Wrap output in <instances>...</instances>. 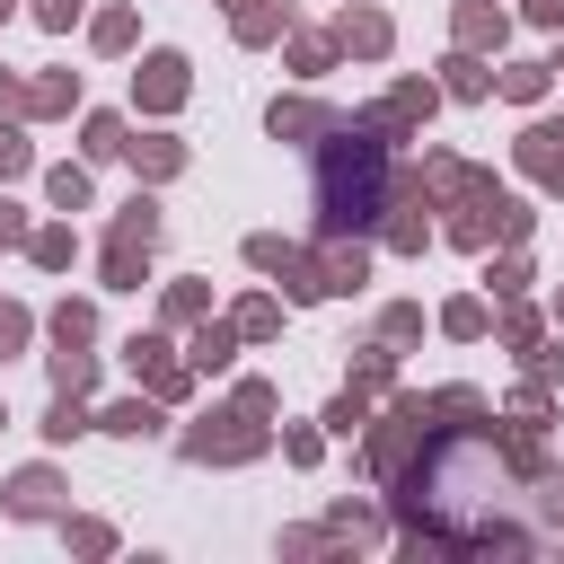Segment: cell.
I'll use <instances>...</instances> for the list:
<instances>
[{
	"mask_svg": "<svg viewBox=\"0 0 564 564\" xmlns=\"http://www.w3.org/2000/svg\"><path fill=\"white\" fill-rule=\"evenodd\" d=\"M9 18H18V0H0V26H9Z\"/></svg>",
	"mask_w": 564,
	"mask_h": 564,
	"instance_id": "obj_54",
	"label": "cell"
},
{
	"mask_svg": "<svg viewBox=\"0 0 564 564\" xmlns=\"http://www.w3.org/2000/svg\"><path fill=\"white\" fill-rule=\"evenodd\" d=\"M229 326H238V344H264V335H282V300H264V291H256V300H238V308H229Z\"/></svg>",
	"mask_w": 564,
	"mask_h": 564,
	"instance_id": "obj_25",
	"label": "cell"
},
{
	"mask_svg": "<svg viewBox=\"0 0 564 564\" xmlns=\"http://www.w3.org/2000/svg\"><path fill=\"white\" fill-rule=\"evenodd\" d=\"M326 546H335L326 529H291V538H282V555H326Z\"/></svg>",
	"mask_w": 564,
	"mask_h": 564,
	"instance_id": "obj_51",
	"label": "cell"
},
{
	"mask_svg": "<svg viewBox=\"0 0 564 564\" xmlns=\"http://www.w3.org/2000/svg\"><path fill=\"white\" fill-rule=\"evenodd\" d=\"M0 423H9V414H0Z\"/></svg>",
	"mask_w": 564,
	"mask_h": 564,
	"instance_id": "obj_57",
	"label": "cell"
},
{
	"mask_svg": "<svg viewBox=\"0 0 564 564\" xmlns=\"http://www.w3.org/2000/svg\"><path fill=\"white\" fill-rule=\"evenodd\" d=\"M520 361H529V379H564V344H529Z\"/></svg>",
	"mask_w": 564,
	"mask_h": 564,
	"instance_id": "obj_48",
	"label": "cell"
},
{
	"mask_svg": "<svg viewBox=\"0 0 564 564\" xmlns=\"http://www.w3.org/2000/svg\"><path fill=\"white\" fill-rule=\"evenodd\" d=\"M352 388L370 397V388H397V344L379 335V344H361V361H352Z\"/></svg>",
	"mask_w": 564,
	"mask_h": 564,
	"instance_id": "obj_29",
	"label": "cell"
},
{
	"mask_svg": "<svg viewBox=\"0 0 564 564\" xmlns=\"http://www.w3.org/2000/svg\"><path fill=\"white\" fill-rule=\"evenodd\" d=\"M123 361H132V379H150V397H185V388H194V370L176 361V344H167V335H132V344H123Z\"/></svg>",
	"mask_w": 564,
	"mask_h": 564,
	"instance_id": "obj_8",
	"label": "cell"
},
{
	"mask_svg": "<svg viewBox=\"0 0 564 564\" xmlns=\"http://www.w3.org/2000/svg\"><path fill=\"white\" fill-rule=\"evenodd\" d=\"M397 44V26H388V9H370V0H352L344 18H335V53H352V62H379Z\"/></svg>",
	"mask_w": 564,
	"mask_h": 564,
	"instance_id": "obj_9",
	"label": "cell"
},
{
	"mask_svg": "<svg viewBox=\"0 0 564 564\" xmlns=\"http://www.w3.org/2000/svg\"><path fill=\"white\" fill-rule=\"evenodd\" d=\"M229 361H238V326H229V317H194L185 370H229Z\"/></svg>",
	"mask_w": 564,
	"mask_h": 564,
	"instance_id": "obj_16",
	"label": "cell"
},
{
	"mask_svg": "<svg viewBox=\"0 0 564 564\" xmlns=\"http://www.w3.org/2000/svg\"><path fill=\"white\" fill-rule=\"evenodd\" d=\"M53 388L88 397V388H97V352H88V344H53Z\"/></svg>",
	"mask_w": 564,
	"mask_h": 564,
	"instance_id": "obj_27",
	"label": "cell"
},
{
	"mask_svg": "<svg viewBox=\"0 0 564 564\" xmlns=\"http://www.w3.org/2000/svg\"><path fill=\"white\" fill-rule=\"evenodd\" d=\"M62 511V476L53 467H18L9 476V520H53Z\"/></svg>",
	"mask_w": 564,
	"mask_h": 564,
	"instance_id": "obj_14",
	"label": "cell"
},
{
	"mask_svg": "<svg viewBox=\"0 0 564 564\" xmlns=\"http://www.w3.org/2000/svg\"><path fill=\"white\" fill-rule=\"evenodd\" d=\"M379 335H388V344H414V335H423V308H414V300L379 308Z\"/></svg>",
	"mask_w": 564,
	"mask_h": 564,
	"instance_id": "obj_43",
	"label": "cell"
},
{
	"mask_svg": "<svg viewBox=\"0 0 564 564\" xmlns=\"http://www.w3.org/2000/svg\"><path fill=\"white\" fill-rule=\"evenodd\" d=\"M485 326H494V308H485V291H458V300L441 308V335H458V344H476Z\"/></svg>",
	"mask_w": 564,
	"mask_h": 564,
	"instance_id": "obj_26",
	"label": "cell"
},
{
	"mask_svg": "<svg viewBox=\"0 0 564 564\" xmlns=\"http://www.w3.org/2000/svg\"><path fill=\"white\" fill-rule=\"evenodd\" d=\"M123 159L150 176V185H167L176 167H185V141H167V132H150V141H123Z\"/></svg>",
	"mask_w": 564,
	"mask_h": 564,
	"instance_id": "obj_20",
	"label": "cell"
},
{
	"mask_svg": "<svg viewBox=\"0 0 564 564\" xmlns=\"http://www.w3.org/2000/svg\"><path fill=\"white\" fill-rule=\"evenodd\" d=\"M326 123H335V106H326V97H273V115H264V132H273V141H317Z\"/></svg>",
	"mask_w": 564,
	"mask_h": 564,
	"instance_id": "obj_12",
	"label": "cell"
},
{
	"mask_svg": "<svg viewBox=\"0 0 564 564\" xmlns=\"http://www.w3.org/2000/svg\"><path fill=\"white\" fill-rule=\"evenodd\" d=\"M317 273H326L335 300H352V291L370 282V247H361V238H326V247H317Z\"/></svg>",
	"mask_w": 564,
	"mask_h": 564,
	"instance_id": "obj_13",
	"label": "cell"
},
{
	"mask_svg": "<svg viewBox=\"0 0 564 564\" xmlns=\"http://www.w3.org/2000/svg\"><path fill=\"white\" fill-rule=\"evenodd\" d=\"M123 141H132L123 115H88V123H79V150H88V159H123Z\"/></svg>",
	"mask_w": 564,
	"mask_h": 564,
	"instance_id": "obj_31",
	"label": "cell"
},
{
	"mask_svg": "<svg viewBox=\"0 0 564 564\" xmlns=\"http://www.w3.org/2000/svg\"><path fill=\"white\" fill-rule=\"evenodd\" d=\"M44 203L53 212H88V167H44Z\"/></svg>",
	"mask_w": 564,
	"mask_h": 564,
	"instance_id": "obj_32",
	"label": "cell"
},
{
	"mask_svg": "<svg viewBox=\"0 0 564 564\" xmlns=\"http://www.w3.org/2000/svg\"><path fill=\"white\" fill-rule=\"evenodd\" d=\"M79 106V70H44V79H26V115H70Z\"/></svg>",
	"mask_w": 564,
	"mask_h": 564,
	"instance_id": "obj_23",
	"label": "cell"
},
{
	"mask_svg": "<svg viewBox=\"0 0 564 564\" xmlns=\"http://www.w3.org/2000/svg\"><path fill=\"white\" fill-rule=\"evenodd\" d=\"M432 106H441V79H397L379 106H361V123L397 150V141H414V132H423V115H432Z\"/></svg>",
	"mask_w": 564,
	"mask_h": 564,
	"instance_id": "obj_6",
	"label": "cell"
},
{
	"mask_svg": "<svg viewBox=\"0 0 564 564\" xmlns=\"http://www.w3.org/2000/svg\"><path fill=\"white\" fill-rule=\"evenodd\" d=\"M159 423H167V414H159V405H150V397H115V405H106V414H97V432H115V441H150V432H159Z\"/></svg>",
	"mask_w": 564,
	"mask_h": 564,
	"instance_id": "obj_19",
	"label": "cell"
},
{
	"mask_svg": "<svg viewBox=\"0 0 564 564\" xmlns=\"http://www.w3.org/2000/svg\"><path fill=\"white\" fill-rule=\"evenodd\" d=\"M370 529H379V520H370L361 502H335V511H326V538H335V546H361Z\"/></svg>",
	"mask_w": 564,
	"mask_h": 564,
	"instance_id": "obj_40",
	"label": "cell"
},
{
	"mask_svg": "<svg viewBox=\"0 0 564 564\" xmlns=\"http://www.w3.org/2000/svg\"><path fill=\"white\" fill-rule=\"evenodd\" d=\"M388 203H397V150L361 115H335L317 132V238H361L379 229Z\"/></svg>",
	"mask_w": 564,
	"mask_h": 564,
	"instance_id": "obj_2",
	"label": "cell"
},
{
	"mask_svg": "<svg viewBox=\"0 0 564 564\" xmlns=\"http://www.w3.org/2000/svg\"><path fill=\"white\" fill-rule=\"evenodd\" d=\"M238 405H247V414H273L282 397H273V379H238Z\"/></svg>",
	"mask_w": 564,
	"mask_h": 564,
	"instance_id": "obj_49",
	"label": "cell"
},
{
	"mask_svg": "<svg viewBox=\"0 0 564 564\" xmlns=\"http://www.w3.org/2000/svg\"><path fill=\"white\" fill-rule=\"evenodd\" d=\"M26 335H35V317H26L18 300H0V361H18V352H26Z\"/></svg>",
	"mask_w": 564,
	"mask_h": 564,
	"instance_id": "obj_42",
	"label": "cell"
},
{
	"mask_svg": "<svg viewBox=\"0 0 564 564\" xmlns=\"http://www.w3.org/2000/svg\"><path fill=\"white\" fill-rule=\"evenodd\" d=\"M502 344L529 352V344H538V317H529V308H502Z\"/></svg>",
	"mask_w": 564,
	"mask_h": 564,
	"instance_id": "obj_47",
	"label": "cell"
},
{
	"mask_svg": "<svg viewBox=\"0 0 564 564\" xmlns=\"http://www.w3.org/2000/svg\"><path fill=\"white\" fill-rule=\"evenodd\" d=\"M247 264H256V273H273V282H282V300H326L317 256H308V247H291V238H273V229H256V238H247Z\"/></svg>",
	"mask_w": 564,
	"mask_h": 564,
	"instance_id": "obj_5",
	"label": "cell"
},
{
	"mask_svg": "<svg viewBox=\"0 0 564 564\" xmlns=\"http://www.w3.org/2000/svg\"><path fill=\"white\" fill-rule=\"evenodd\" d=\"M441 97H458V106L494 97V70H485V53H467V44H458V53L441 62Z\"/></svg>",
	"mask_w": 564,
	"mask_h": 564,
	"instance_id": "obj_17",
	"label": "cell"
},
{
	"mask_svg": "<svg viewBox=\"0 0 564 564\" xmlns=\"http://www.w3.org/2000/svg\"><path fill=\"white\" fill-rule=\"evenodd\" d=\"M511 423H529V432H546V423H555V397H546V379L511 388Z\"/></svg>",
	"mask_w": 564,
	"mask_h": 564,
	"instance_id": "obj_36",
	"label": "cell"
},
{
	"mask_svg": "<svg viewBox=\"0 0 564 564\" xmlns=\"http://www.w3.org/2000/svg\"><path fill=\"white\" fill-rule=\"evenodd\" d=\"M159 229H167V220H159V194H132V203L115 212V229H106V238H132V247H159Z\"/></svg>",
	"mask_w": 564,
	"mask_h": 564,
	"instance_id": "obj_24",
	"label": "cell"
},
{
	"mask_svg": "<svg viewBox=\"0 0 564 564\" xmlns=\"http://www.w3.org/2000/svg\"><path fill=\"white\" fill-rule=\"evenodd\" d=\"M485 291H494V300H520V291H529V256H520V247H502V256L485 264Z\"/></svg>",
	"mask_w": 564,
	"mask_h": 564,
	"instance_id": "obj_33",
	"label": "cell"
},
{
	"mask_svg": "<svg viewBox=\"0 0 564 564\" xmlns=\"http://www.w3.org/2000/svg\"><path fill=\"white\" fill-rule=\"evenodd\" d=\"M97 273H106V291H141V273H150V247H132V238H106Z\"/></svg>",
	"mask_w": 564,
	"mask_h": 564,
	"instance_id": "obj_22",
	"label": "cell"
},
{
	"mask_svg": "<svg viewBox=\"0 0 564 564\" xmlns=\"http://www.w3.org/2000/svg\"><path fill=\"white\" fill-rule=\"evenodd\" d=\"M291 70L300 79H326L335 70V35H291Z\"/></svg>",
	"mask_w": 564,
	"mask_h": 564,
	"instance_id": "obj_35",
	"label": "cell"
},
{
	"mask_svg": "<svg viewBox=\"0 0 564 564\" xmlns=\"http://www.w3.org/2000/svg\"><path fill=\"white\" fill-rule=\"evenodd\" d=\"M511 159H520L546 194H564V123H529V132L511 141Z\"/></svg>",
	"mask_w": 564,
	"mask_h": 564,
	"instance_id": "obj_11",
	"label": "cell"
},
{
	"mask_svg": "<svg viewBox=\"0 0 564 564\" xmlns=\"http://www.w3.org/2000/svg\"><path fill=\"white\" fill-rule=\"evenodd\" d=\"M0 247H26V212H18L9 194H0Z\"/></svg>",
	"mask_w": 564,
	"mask_h": 564,
	"instance_id": "obj_52",
	"label": "cell"
},
{
	"mask_svg": "<svg viewBox=\"0 0 564 564\" xmlns=\"http://www.w3.org/2000/svg\"><path fill=\"white\" fill-rule=\"evenodd\" d=\"M159 308H167V326H194V317L212 308V291H203V282H167V300H159Z\"/></svg>",
	"mask_w": 564,
	"mask_h": 564,
	"instance_id": "obj_38",
	"label": "cell"
},
{
	"mask_svg": "<svg viewBox=\"0 0 564 564\" xmlns=\"http://www.w3.org/2000/svg\"><path fill=\"white\" fill-rule=\"evenodd\" d=\"M264 414H247V405H229V414H203L194 432H185V458L194 467H247V458H264Z\"/></svg>",
	"mask_w": 564,
	"mask_h": 564,
	"instance_id": "obj_4",
	"label": "cell"
},
{
	"mask_svg": "<svg viewBox=\"0 0 564 564\" xmlns=\"http://www.w3.org/2000/svg\"><path fill=\"white\" fill-rule=\"evenodd\" d=\"M79 432H97V414H88L70 388H53V405H44V441H79Z\"/></svg>",
	"mask_w": 564,
	"mask_h": 564,
	"instance_id": "obj_28",
	"label": "cell"
},
{
	"mask_svg": "<svg viewBox=\"0 0 564 564\" xmlns=\"http://www.w3.org/2000/svg\"><path fill=\"white\" fill-rule=\"evenodd\" d=\"M361 423H370V397H361V388H344V397L326 405V432H335V441H352Z\"/></svg>",
	"mask_w": 564,
	"mask_h": 564,
	"instance_id": "obj_39",
	"label": "cell"
},
{
	"mask_svg": "<svg viewBox=\"0 0 564 564\" xmlns=\"http://www.w3.org/2000/svg\"><path fill=\"white\" fill-rule=\"evenodd\" d=\"M229 9H238V0H229Z\"/></svg>",
	"mask_w": 564,
	"mask_h": 564,
	"instance_id": "obj_58",
	"label": "cell"
},
{
	"mask_svg": "<svg viewBox=\"0 0 564 564\" xmlns=\"http://www.w3.org/2000/svg\"><path fill=\"white\" fill-rule=\"evenodd\" d=\"M26 256H35L44 273H70V264H79V229H70V220H53V229H26Z\"/></svg>",
	"mask_w": 564,
	"mask_h": 564,
	"instance_id": "obj_21",
	"label": "cell"
},
{
	"mask_svg": "<svg viewBox=\"0 0 564 564\" xmlns=\"http://www.w3.org/2000/svg\"><path fill=\"white\" fill-rule=\"evenodd\" d=\"M432 414H449V423H467V414H485V397H476V388H441V397H432Z\"/></svg>",
	"mask_w": 564,
	"mask_h": 564,
	"instance_id": "obj_45",
	"label": "cell"
},
{
	"mask_svg": "<svg viewBox=\"0 0 564 564\" xmlns=\"http://www.w3.org/2000/svg\"><path fill=\"white\" fill-rule=\"evenodd\" d=\"M132 35H141V18H132V9H106V18L88 26V44H97V53H123Z\"/></svg>",
	"mask_w": 564,
	"mask_h": 564,
	"instance_id": "obj_37",
	"label": "cell"
},
{
	"mask_svg": "<svg viewBox=\"0 0 564 564\" xmlns=\"http://www.w3.org/2000/svg\"><path fill=\"white\" fill-rule=\"evenodd\" d=\"M546 79H555V70H546V62H511V70H502V79H494V88H502V97H511V106H538V97H546Z\"/></svg>",
	"mask_w": 564,
	"mask_h": 564,
	"instance_id": "obj_30",
	"label": "cell"
},
{
	"mask_svg": "<svg viewBox=\"0 0 564 564\" xmlns=\"http://www.w3.org/2000/svg\"><path fill=\"white\" fill-rule=\"evenodd\" d=\"M35 26H44V35H70V26H79V0H35Z\"/></svg>",
	"mask_w": 564,
	"mask_h": 564,
	"instance_id": "obj_46",
	"label": "cell"
},
{
	"mask_svg": "<svg viewBox=\"0 0 564 564\" xmlns=\"http://www.w3.org/2000/svg\"><path fill=\"white\" fill-rule=\"evenodd\" d=\"M529 520H538L546 546L564 538V467H538V476H529Z\"/></svg>",
	"mask_w": 564,
	"mask_h": 564,
	"instance_id": "obj_18",
	"label": "cell"
},
{
	"mask_svg": "<svg viewBox=\"0 0 564 564\" xmlns=\"http://www.w3.org/2000/svg\"><path fill=\"white\" fill-rule=\"evenodd\" d=\"M0 115H26V79H9V70H0Z\"/></svg>",
	"mask_w": 564,
	"mask_h": 564,
	"instance_id": "obj_53",
	"label": "cell"
},
{
	"mask_svg": "<svg viewBox=\"0 0 564 564\" xmlns=\"http://www.w3.org/2000/svg\"><path fill=\"white\" fill-rule=\"evenodd\" d=\"M546 70H564V44H555V62H546Z\"/></svg>",
	"mask_w": 564,
	"mask_h": 564,
	"instance_id": "obj_55",
	"label": "cell"
},
{
	"mask_svg": "<svg viewBox=\"0 0 564 564\" xmlns=\"http://www.w3.org/2000/svg\"><path fill=\"white\" fill-rule=\"evenodd\" d=\"M44 326H53V344H97V308H88V300H62Z\"/></svg>",
	"mask_w": 564,
	"mask_h": 564,
	"instance_id": "obj_34",
	"label": "cell"
},
{
	"mask_svg": "<svg viewBox=\"0 0 564 564\" xmlns=\"http://www.w3.org/2000/svg\"><path fill=\"white\" fill-rule=\"evenodd\" d=\"M62 538H70L79 555H106V546H115V529H106V520H62Z\"/></svg>",
	"mask_w": 564,
	"mask_h": 564,
	"instance_id": "obj_44",
	"label": "cell"
},
{
	"mask_svg": "<svg viewBox=\"0 0 564 564\" xmlns=\"http://www.w3.org/2000/svg\"><path fill=\"white\" fill-rule=\"evenodd\" d=\"M520 18H529V26H546V35H564V0H520Z\"/></svg>",
	"mask_w": 564,
	"mask_h": 564,
	"instance_id": "obj_50",
	"label": "cell"
},
{
	"mask_svg": "<svg viewBox=\"0 0 564 564\" xmlns=\"http://www.w3.org/2000/svg\"><path fill=\"white\" fill-rule=\"evenodd\" d=\"M185 53H141V70H132V106L141 115H176L185 106Z\"/></svg>",
	"mask_w": 564,
	"mask_h": 564,
	"instance_id": "obj_7",
	"label": "cell"
},
{
	"mask_svg": "<svg viewBox=\"0 0 564 564\" xmlns=\"http://www.w3.org/2000/svg\"><path fill=\"white\" fill-rule=\"evenodd\" d=\"M26 167H35V141H26L18 123H0V185H9V176H26Z\"/></svg>",
	"mask_w": 564,
	"mask_h": 564,
	"instance_id": "obj_41",
	"label": "cell"
},
{
	"mask_svg": "<svg viewBox=\"0 0 564 564\" xmlns=\"http://www.w3.org/2000/svg\"><path fill=\"white\" fill-rule=\"evenodd\" d=\"M538 467H546V432H529V423L494 432V405L423 432L414 458L388 476L405 564H423V555H546V538L529 520Z\"/></svg>",
	"mask_w": 564,
	"mask_h": 564,
	"instance_id": "obj_1",
	"label": "cell"
},
{
	"mask_svg": "<svg viewBox=\"0 0 564 564\" xmlns=\"http://www.w3.org/2000/svg\"><path fill=\"white\" fill-rule=\"evenodd\" d=\"M449 35H458L467 53H502V44H511V9H502V0H458V9H449Z\"/></svg>",
	"mask_w": 564,
	"mask_h": 564,
	"instance_id": "obj_10",
	"label": "cell"
},
{
	"mask_svg": "<svg viewBox=\"0 0 564 564\" xmlns=\"http://www.w3.org/2000/svg\"><path fill=\"white\" fill-rule=\"evenodd\" d=\"M529 229H538V212H529L520 194H502L485 167H467V176H458V194H449V229H441V238H449V247H494V238H502V247H520Z\"/></svg>",
	"mask_w": 564,
	"mask_h": 564,
	"instance_id": "obj_3",
	"label": "cell"
},
{
	"mask_svg": "<svg viewBox=\"0 0 564 564\" xmlns=\"http://www.w3.org/2000/svg\"><path fill=\"white\" fill-rule=\"evenodd\" d=\"M229 35L256 53V44H273V35H291V0H238L229 9Z\"/></svg>",
	"mask_w": 564,
	"mask_h": 564,
	"instance_id": "obj_15",
	"label": "cell"
},
{
	"mask_svg": "<svg viewBox=\"0 0 564 564\" xmlns=\"http://www.w3.org/2000/svg\"><path fill=\"white\" fill-rule=\"evenodd\" d=\"M555 326H564V291H555Z\"/></svg>",
	"mask_w": 564,
	"mask_h": 564,
	"instance_id": "obj_56",
	"label": "cell"
}]
</instances>
